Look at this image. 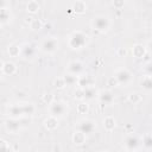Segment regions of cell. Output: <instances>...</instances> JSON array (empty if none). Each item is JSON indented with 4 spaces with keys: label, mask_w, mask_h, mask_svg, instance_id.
Wrapping results in <instances>:
<instances>
[{
    "label": "cell",
    "mask_w": 152,
    "mask_h": 152,
    "mask_svg": "<svg viewBox=\"0 0 152 152\" xmlns=\"http://www.w3.org/2000/svg\"><path fill=\"white\" fill-rule=\"evenodd\" d=\"M87 42V36L80 31L77 32H74L70 37V40H69V45L72 48V49H80L82 48Z\"/></svg>",
    "instance_id": "obj_1"
},
{
    "label": "cell",
    "mask_w": 152,
    "mask_h": 152,
    "mask_svg": "<svg viewBox=\"0 0 152 152\" xmlns=\"http://www.w3.org/2000/svg\"><path fill=\"white\" fill-rule=\"evenodd\" d=\"M93 27L94 28H96L97 31H101V32H103V31H107L108 28H109V26H110V21H109V19L107 18V17H104V15H99V17H95L94 19H93Z\"/></svg>",
    "instance_id": "obj_2"
},
{
    "label": "cell",
    "mask_w": 152,
    "mask_h": 152,
    "mask_svg": "<svg viewBox=\"0 0 152 152\" xmlns=\"http://www.w3.org/2000/svg\"><path fill=\"white\" fill-rule=\"evenodd\" d=\"M57 46H58V43H57V40L55 38H48V39H45L43 42L42 50L44 52H46V53H52V52L56 51Z\"/></svg>",
    "instance_id": "obj_3"
},
{
    "label": "cell",
    "mask_w": 152,
    "mask_h": 152,
    "mask_svg": "<svg viewBox=\"0 0 152 152\" xmlns=\"http://www.w3.org/2000/svg\"><path fill=\"white\" fill-rule=\"evenodd\" d=\"M65 109L66 108H65L64 103H62V102H53V103H51V107H50L51 116H53V118L62 116L65 113Z\"/></svg>",
    "instance_id": "obj_4"
},
{
    "label": "cell",
    "mask_w": 152,
    "mask_h": 152,
    "mask_svg": "<svg viewBox=\"0 0 152 152\" xmlns=\"http://www.w3.org/2000/svg\"><path fill=\"white\" fill-rule=\"evenodd\" d=\"M94 129H95V124L91 120H82L78 124V131L81 133H83L84 135L91 133Z\"/></svg>",
    "instance_id": "obj_5"
},
{
    "label": "cell",
    "mask_w": 152,
    "mask_h": 152,
    "mask_svg": "<svg viewBox=\"0 0 152 152\" xmlns=\"http://www.w3.org/2000/svg\"><path fill=\"white\" fill-rule=\"evenodd\" d=\"M118 81V83H121V84H127L129 81H131V72L126 69H120L116 71L115 76H114Z\"/></svg>",
    "instance_id": "obj_6"
},
{
    "label": "cell",
    "mask_w": 152,
    "mask_h": 152,
    "mask_svg": "<svg viewBox=\"0 0 152 152\" xmlns=\"http://www.w3.org/2000/svg\"><path fill=\"white\" fill-rule=\"evenodd\" d=\"M68 70H69L70 75L77 76V75H80V74L82 72L83 66H82V64H81L80 62H71V63L69 64V66H68Z\"/></svg>",
    "instance_id": "obj_7"
},
{
    "label": "cell",
    "mask_w": 152,
    "mask_h": 152,
    "mask_svg": "<svg viewBox=\"0 0 152 152\" xmlns=\"http://www.w3.org/2000/svg\"><path fill=\"white\" fill-rule=\"evenodd\" d=\"M8 114L14 119L17 116H20V115H24L23 113V107L21 104H13L8 108Z\"/></svg>",
    "instance_id": "obj_8"
},
{
    "label": "cell",
    "mask_w": 152,
    "mask_h": 152,
    "mask_svg": "<svg viewBox=\"0 0 152 152\" xmlns=\"http://www.w3.org/2000/svg\"><path fill=\"white\" fill-rule=\"evenodd\" d=\"M19 128H20V125L15 119H11L6 122V129L11 133H17L19 131Z\"/></svg>",
    "instance_id": "obj_9"
},
{
    "label": "cell",
    "mask_w": 152,
    "mask_h": 152,
    "mask_svg": "<svg viewBox=\"0 0 152 152\" xmlns=\"http://www.w3.org/2000/svg\"><path fill=\"white\" fill-rule=\"evenodd\" d=\"M138 139L135 138V137H128L127 139H126V142H125V145H126V147L129 150V151H133V150H135L137 148V146H138Z\"/></svg>",
    "instance_id": "obj_10"
},
{
    "label": "cell",
    "mask_w": 152,
    "mask_h": 152,
    "mask_svg": "<svg viewBox=\"0 0 152 152\" xmlns=\"http://www.w3.org/2000/svg\"><path fill=\"white\" fill-rule=\"evenodd\" d=\"M86 4L83 1H76L72 4V10L76 12V13H84L86 12Z\"/></svg>",
    "instance_id": "obj_11"
},
{
    "label": "cell",
    "mask_w": 152,
    "mask_h": 152,
    "mask_svg": "<svg viewBox=\"0 0 152 152\" xmlns=\"http://www.w3.org/2000/svg\"><path fill=\"white\" fill-rule=\"evenodd\" d=\"M2 71L6 74V75H13L15 72V65L11 62H7V63H4V66H2Z\"/></svg>",
    "instance_id": "obj_12"
},
{
    "label": "cell",
    "mask_w": 152,
    "mask_h": 152,
    "mask_svg": "<svg viewBox=\"0 0 152 152\" xmlns=\"http://www.w3.org/2000/svg\"><path fill=\"white\" fill-rule=\"evenodd\" d=\"M91 83H93V80H91L89 76H86V77L83 76V77H80V80H78V86H80L82 89L90 87Z\"/></svg>",
    "instance_id": "obj_13"
},
{
    "label": "cell",
    "mask_w": 152,
    "mask_h": 152,
    "mask_svg": "<svg viewBox=\"0 0 152 152\" xmlns=\"http://www.w3.org/2000/svg\"><path fill=\"white\" fill-rule=\"evenodd\" d=\"M100 101H101L102 103H106V104L112 103V101H113V95H112L109 91H102V93L100 94Z\"/></svg>",
    "instance_id": "obj_14"
},
{
    "label": "cell",
    "mask_w": 152,
    "mask_h": 152,
    "mask_svg": "<svg viewBox=\"0 0 152 152\" xmlns=\"http://www.w3.org/2000/svg\"><path fill=\"white\" fill-rule=\"evenodd\" d=\"M95 94H96V91H95V89L91 88V87H88V88H84V89H83V99H86V100H91V99H94V97H95Z\"/></svg>",
    "instance_id": "obj_15"
},
{
    "label": "cell",
    "mask_w": 152,
    "mask_h": 152,
    "mask_svg": "<svg viewBox=\"0 0 152 152\" xmlns=\"http://www.w3.org/2000/svg\"><path fill=\"white\" fill-rule=\"evenodd\" d=\"M72 140H74V142H75L76 145H81V144L84 142L86 135H84L83 133H81V132H76V133L74 134V137H72Z\"/></svg>",
    "instance_id": "obj_16"
},
{
    "label": "cell",
    "mask_w": 152,
    "mask_h": 152,
    "mask_svg": "<svg viewBox=\"0 0 152 152\" xmlns=\"http://www.w3.org/2000/svg\"><path fill=\"white\" fill-rule=\"evenodd\" d=\"M23 55H24V57H26V58H31V57H33V55H34V49H33L31 45H25V46L23 48Z\"/></svg>",
    "instance_id": "obj_17"
},
{
    "label": "cell",
    "mask_w": 152,
    "mask_h": 152,
    "mask_svg": "<svg viewBox=\"0 0 152 152\" xmlns=\"http://www.w3.org/2000/svg\"><path fill=\"white\" fill-rule=\"evenodd\" d=\"M10 17H11V14H10L8 10H6V8L0 10V24L7 23L10 20Z\"/></svg>",
    "instance_id": "obj_18"
},
{
    "label": "cell",
    "mask_w": 152,
    "mask_h": 152,
    "mask_svg": "<svg viewBox=\"0 0 152 152\" xmlns=\"http://www.w3.org/2000/svg\"><path fill=\"white\" fill-rule=\"evenodd\" d=\"M57 119L56 118H53V116H50L46 121H45V126H46V128H49V129H55L56 127H57Z\"/></svg>",
    "instance_id": "obj_19"
},
{
    "label": "cell",
    "mask_w": 152,
    "mask_h": 152,
    "mask_svg": "<svg viewBox=\"0 0 152 152\" xmlns=\"http://www.w3.org/2000/svg\"><path fill=\"white\" fill-rule=\"evenodd\" d=\"M103 124H104V128L108 129V131H112L115 127V120L113 118H110V116L106 118L104 121H103Z\"/></svg>",
    "instance_id": "obj_20"
},
{
    "label": "cell",
    "mask_w": 152,
    "mask_h": 152,
    "mask_svg": "<svg viewBox=\"0 0 152 152\" xmlns=\"http://www.w3.org/2000/svg\"><path fill=\"white\" fill-rule=\"evenodd\" d=\"M144 53H145V50H144V48H142L141 45H137V46L133 48V55H134L135 57L140 58V57L144 56Z\"/></svg>",
    "instance_id": "obj_21"
},
{
    "label": "cell",
    "mask_w": 152,
    "mask_h": 152,
    "mask_svg": "<svg viewBox=\"0 0 152 152\" xmlns=\"http://www.w3.org/2000/svg\"><path fill=\"white\" fill-rule=\"evenodd\" d=\"M63 81H64V84H66V86H72V84L76 83V76L69 74V75H66V76L63 77Z\"/></svg>",
    "instance_id": "obj_22"
},
{
    "label": "cell",
    "mask_w": 152,
    "mask_h": 152,
    "mask_svg": "<svg viewBox=\"0 0 152 152\" xmlns=\"http://www.w3.org/2000/svg\"><path fill=\"white\" fill-rule=\"evenodd\" d=\"M21 107H23V113L26 114V115L32 114V113L34 112V107H33L31 103H23Z\"/></svg>",
    "instance_id": "obj_23"
},
{
    "label": "cell",
    "mask_w": 152,
    "mask_h": 152,
    "mask_svg": "<svg viewBox=\"0 0 152 152\" xmlns=\"http://www.w3.org/2000/svg\"><path fill=\"white\" fill-rule=\"evenodd\" d=\"M37 10H39V5L37 1H28L27 4V11L31 12V13H34L37 12Z\"/></svg>",
    "instance_id": "obj_24"
},
{
    "label": "cell",
    "mask_w": 152,
    "mask_h": 152,
    "mask_svg": "<svg viewBox=\"0 0 152 152\" xmlns=\"http://www.w3.org/2000/svg\"><path fill=\"white\" fill-rule=\"evenodd\" d=\"M0 152H12V151H11V147H10V145H8L7 141L0 140Z\"/></svg>",
    "instance_id": "obj_25"
},
{
    "label": "cell",
    "mask_w": 152,
    "mask_h": 152,
    "mask_svg": "<svg viewBox=\"0 0 152 152\" xmlns=\"http://www.w3.org/2000/svg\"><path fill=\"white\" fill-rule=\"evenodd\" d=\"M19 46H17V45H11L10 48H8V52H10V55L11 56H17V55H19Z\"/></svg>",
    "instance_id": "obj_26"
},
{
    "label": "cell",
    "mask_w": 152,
    "mask_h": 152,
    "mask_svg": "<svg viewBox=\"0 0 152 152\" xmlns=\"http://www.w3.org/2000/svg\"><path fill=\"white\" fill-rule=\"evenodd\" d=\"M141 87H142V88H145V89H147V90H150V89L152 88V82H151V78H150V77L145 78V80L141 82Z\"/></svg>",
    "instance_id": "obj_27"
},
{
    "label": "cell",
    "mask_w": 152,
    "mask_h": 152,
    "mask_svg": "<svg viewBox=\"0 0 152 152\" xmlns=\"http://www.w3.org/2000/svg\"><path fill=\"white\" fill-rule=\"evenodd\" d=\"M40 27H42V23L38 19H34L31 21V28L32 30H39Z\"/></svg>",
    "instance_id": "obj_28"
},
{
    "label": "cell",
    "mask_w": 152,
    "mask_h": 152,
    "mask_svg": "<svg viewBox=\"0 0 152 152\" xmlns=\"http://www.w3.org/2000/svg\"><path fill=\"white\" fill-rule=\"evenodd\" d=\"M77 110H78V113L84 114V113L88 110V106H87L86 103H80V104H78V107H77Z\"/></svg>",
    "instance_id": "obj_29"
},
{
    "label": "cell",
    "mask_w": 152,
    "mask_h": 152,
    "mask_svg": "<svg viewBox=\"0 0 152 152\" xmlns=\"http://www.w3.org/2000/svg\"><path fill=\"white\" fill-rule=\"evenodd\" d=\"M139 100H140V96H139L138 94H131V95H129V101H131V102L135 103V102H138Z\"/></svg>",
    "instance_id": "obj_30"
},
{
    "label": "cell",
    "mask_w": 152,
    "mask_h": 152,
    "mask_svg": "<svg viewBox=\"0 0 152 152\" xmlns=\"http://www.w3.org/2000/svg\"><path fill=\"white\" fill-rule=\"evenodd\" d=\"M55 84H56V87H58V88H62L63 86H65L63 78H57V80L55 81Z\"/></svg>",
    "instance_id": "obj_31"
},
{
    "label": "cell",
    "mask_w": 152,
    "mask_h": 152,
    "mask_svg": "<svg viewBox=\"0 0 152 152\" xmlns=\"http://www.w3.org/2000/svg\"><path fill=\"white\" fill-rule=\"evenodd\" d=\"M75 97H77V99H83V89H82V88H80L78 90L75 91Z\"/></svg>",
    "instance_id": "obj_32"
},
{
    "label": "cell",
    "mask_w": 152,
    "mask_h": 152,
    "mask_svg": "<svg viewBox=\"0 0 152 152\" xmlns=\"http://www.w3.org/2000/svg\"><path fill=\"white\" fill-rule=\"evenodd\" d=\"M108 84L109 86H112V87H114V86H116L118 84V81H116V78L113 76V77H110L109 80H108Z\"/></svg>",
    "instance_id": "obj_33"
},
{
    "label": "cell",
    "mask_w": 152,
    "mask_h": 152,
    "mask_svg": "<svg viewBox=\"0 0 152 152\" xmlns=\"http://www.w3.org/2000/svg\"><path fill=\"white\" fill-rule=\"evenodd\" d=\"M144 145H145L146 147H148V148L151 147V145H152V144H151V137H150V135H147V137L145 138V141H144Z\"/></svg>",
    "instance_id": "obj_34"
},
{
    "label": "cell",
    "mask_w": 152,
    "mask_h": 152,
    "mask_svg": "<svg viewBox=\"0 0 152 152\" xmlns=\"http://www.w3.org/2000/svg\"><path fill=\"white\" fill-rule=\"evenodd\" d=\"M6 6H7V2H6V1H4V0H0V10L6 8Z\"/></svg>",
    "instance_id": "obj_35"
},
{
    "label": "cell",
    "mask_w": 152,
    "mask_h": 152,
    "mask_svg": "<svg viewBox=\"0 0 152 152\" xmlns=\"http://www.w3.org/2000/svg\"><path fill=\"white\" fill-rule=\"evenodd\" d=\"M115 5L116 6H121V5H124V2H115Z\"/></svg>",
    "instance_id": "obj_36"
},
{
    "label": "cell",
    "mask_w": 152,
    "mask_h": 152,
    "mask_svg": "<svg viewBox=\"0 0 152 152\" xmlns=\"http://www.w3.org/2000/svg\"><path fill=\"white\" fill-rule=\"evenodd\" d=\"M119 53H121V55H122V53H124V55H125V50H122V49H121V50H120V51H119Z\"/></svg>",
    "instance_id": "obj_37"
},
{
    "label": "cell",
    "mask_w": 152,
    "mask_h": 152,
    "mask_svg": "<svg viewBox=\"0 0 152 152\" xmlns=\"http://www.w3.org/2000/svg\"><path fill=\"white\" fill-rule=\"evenodd\" d=\"M2 66H4V63H2V62H1V61H0V70H1V69H2Z\"/></svg>",
    "instance_id": "obj_38"
}]
</instances>
